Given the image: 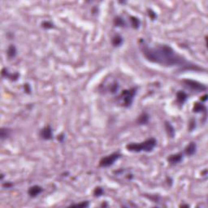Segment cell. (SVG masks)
I'll list each match as a JSON object with an SVG mask.
<instances>
[{
  "label": "cell",
  "mask_w": 208,
  "mask_h": 208,
  "mask_svg": "<svg viewBox=\"0 0 208 208\" xmlns=\"http://www.w3.org/2000/svg\"><path fill=\"white\" fill-rule=\"evenodd\" d=\"M140 49L148 61L166 67H177L182 70H202L197 64L186 60L168 45L150 47L143 39L139 41Z\"/></svg>",
  "instance_id": "cell-1"
},
{
  "label": "cell",
  "mask_w": 208,
  "mask_h": 208,
  "mask_svg": "<svg viewBox=\"0 0 208 208\" xmlns=\"http://www.w3.org/2000/svg\"><path fill=\"white\" fill-rule=\"evenodd\" d=\"M156 145H157V140L154 138H150L141 143L132 142L128 144L126 146V149L131 152H151Z\"/></svg>",
  "instance_id": "cell-2"
},
{
  "label": "cell",
  "mask_w": 208,
  "mask_h": 208,
  "mask_svg": "<svg viewBox=\"0 0 208 208\" xmlns=\"http://www.w3.org/2000/svg\"><path fill=\"white\" fill-rule=\"evenodd\" d=\"M137 91H138V89L136 87L122 91V93L119 97L120 103L124 107H129L133 103L134 98L137 94Z\"/></svg>",
  "instance_id": "cell-3"
},
{
  "label": "cell",
  "mask_w": 208,
  "mask_h": 208,
  "mask_svg": "<svg viewBox=\"0 0 208 208\" xmlns=\"http://www.w3.org/2000/svg\"><path fill=\"white\" fill-rule=\"evenodd\" d=\"M120 156L121 155L120 154V152H114L112 154L103 158L99 162V166L101 168H108L112 166L115 163V161L118 160L120 158Z\"/></svg>",
  "instance_id": "cell-4"
},
{
  "label": "cell",
  "mask_w": 208,
  "mask_h": 208,
  "mask_svg": "<svg viewBox=\"0 0 208 208\" xmlns=\"http://www.w3.org/2000/svg\"><path fill=\"white\" fill-rule=\"evenodd\" d=\"M183 82L187 87L191 89L192 90H195L197 92H202L207 90V86L194 80H184Z\"/></svg>",
  "instance_id": "cell-5"
},
{
  "label": "cell",
  "mask_w": 208,
  "mask_h": 208,
  "mask_svg": "<svg viewBox=\"0 0 208 208\" xmlns=\"http://www.w3.org/2000/svg\"><path fill=\"white\" fill-rule=\"evenodd\" d=\"M41 137L44 140H51L53 138V131L50 125L44 127L41 131Z\"/></svg>",
  "instance_id": "cell-6"
},
{
  "label": "cell",
  "mask_w": 208,
  "mask_h": 208,
  "mask_svg": "<svg viewBox=\"0 0 208 208\" xmlns=\"http://www.w3.org/2000/svg\"><path fill=\"white\" fill-rule=\"evenodd\" d=\"M2 76H3V77H5V78H7V79H10L11 81H13V82H16V81H17L18 80V78H19V73H11L10 72L8 71V69L7 68H3V70H2Z\"/></svg>",
  "instance_id": "cell-7"
},
{
  "label": "cell",
  "mask_w": 208,
  "mask_h": 208,
  "mask_svg": "<svg viewBox=\"0 0 208 208\" xmlns=\"http://www.w3.org/2000/svg\"><path fill=\"white\" fill-rule=\"evenodd\" d=\"M183 160V154L182 153H177V154H174V155H170L168 158V163H170L172 165L177 164V163H180Z\"/></svg>",
  "instance_id": "cell-8"
},
{
  "label": "cell",
  "mask_w": 208,
  "mask_h": 208,
  "mask_svg": "<svg viewBox=\"0 0 208 208\" xmlns=\"http://www.w3.org/2000/svg\"><path fill=\"white\" fill-rule=\"evenodd\" d=\"M43 191V189L39 186H31L30 188L28 189V195L32 198L37 197V195H39L40 194H42Z\"/></svg>",
  "instance_id": "cell-9"
},
{
  "label": "cell",
  "mask_w": 208,
  "mask_h": 208,
  "mask_svg": "<svg viewBox=\"0 0 208 208\" xmlns=\"http://www.w3.org/2000/svg\"><path fill=\"white\" fill-rule=\"evenodd\" d=\"M196 150H197V145L195 142L192 141L185 148V154L189 156H191L196 153Z\"/></svg>",
  "instance_id": "cell-10"
},
{
  "label": "cell",
  "mask_w": 208,
  "mask_h": 208,
  "mask_svg": "<svg viewBox=\"0 0 208 208\" xmlns=\"http://www.w3.org/2000/svg\"><path fill=\"white\" fill-rule=\"evenodd\" d=\"M164 126H165V129H166V132L167 133H168V135L170 138H174L175 134H176V131H175L174 127L172 126V124H171L169 121H165Z\"/></svg>",
  "instance_id": "cell-11"
},
{
  "label": "cell",
  "mask_w": 208,
  "mask_h": 208,
  "mask_svg": "<svg viewBox=\"0 0 208 208\" xmlns=\"http://www.w3.org/2000/svg\"><path fill=\"white\" fill-rule=\"evenodd\" d=\"M188 99V95L184 91H178L177 93V101L180 105H183Z\"/></svg>",
  "instance_id": "cell-12"
},
{
  "label": "cell",
  "mask_w": 208,
  "mask_h": 208,
  "mask_svg": "<svg viewBox=\"0 0 208 208\" xmlns=\"http://www.w3.org/2000/svg\"><path fill=\"white\" fill-rule=\"evenodd\" d=\"M193 111L196 113H207V108H206V107L204 106V104L201 103H196L194 104V108H193Z\"/></svg>",
  "instance_id": "cell-13"
},
{
  "label": "cell",
  "mask_w": 208,
  "mask_h": 208,
  "mask_svg": "<svg viewBox=\"0 0 208 208\" xmlns=\"http://www.w3.org/2000/svg\"><path fill=\"white\" fill-rule=\"evenodd\" d=\"M150 120V115L147 114V113L144 112L142 113L141 115H139V117L138 119V124H148Z\"/></svg>",
  "instance_id": "cell-14"
},
{
  "label": "cell",
  "mask_w": 208,
  "mask_h": 208,
  "mask_svg": "<svg viewBox=\"0 0 208 208\" xmlns=\"http://www.w3.org/2000/svg\"><path fill=\"white\" fill-rule=\"evenodd\" d=\"M7 56H8L9 59L15 58L17 55V50L16 46L14 45L9 46V47L7 48Z\"/></svg>",
  "instance_id": "cell-15"
},
{
  "label": "cell",
  "mask_w": 208,
  "mask_h": 208,
  "mask_svg": "<svg viewBox=\"0 0 208 208\" xmlns=\"http://www.w3.org/2000/svg\"><path fill=\"white\" fill-rule=\"evenodd\" d=\"M114 25L116 27H124L126 26V23L121 16H116L114 20Z\"/></svg>",
  "instance_id": "cell-16"
},
{
  "label": "cell",
  "mask_w": 208,
  "mask_h": 208,
  "mask_svg": "<svg viewBox=\"0 0 208 208\" xmlns=\"http://www.w3.org/2000/svg\"><path fill=\"white\" fill-rule=\"evenodd\" d=\"M123 37L120 35H115L112 39V45L114 46H120L123 43Z\"/></svg>",
  "instance_id": "cell-17"
},
{
  "label": "cell",
  "mask_w": 208,
  "mask_h": 208,
  "mask_svg": "<svg viewBox=\"0 0 208 208\" xmlns=\"http://www.w3.org/2000/svg\"><path fill=\"white\" fill-rule=\"evenodd\" d=\"M130 21H131V25L133 28H138L141 25L140 20L135 16L130 17Z\"/></svg>",
  "instance_id": "cell-18"
},
{
  "label": "cell",
  "mask_w": 208,
  "mask_h": 208,
  "mask_svg": "<svg viewBox=\"0 0 208 208\" xmlns=\"http://www.w3.org/2000/svg\"><path fill=\"white\" fill-rule=\"evenodd\" d=\"M10 135V130L8 129H6V128H2L1 129V131H0V138H1V140L3 141L5 138H7Z\"/></svg>",
  "instance_id": "cell-19"
},
{
  "label": "cell",
  "mask_w": 208,
  "mask_h": 208,
  "mask_svg": "<svg viewBox=\"0 0 208 208\" xmlns=\"http://www.w3.org/2000/svg\"><path fill=\"white\" fill-rule=\"evenodd\" d=\"M103 188H101V187H96V188L94 189V195L95 197H101L102 195L103 194Z\"/></svg>",
  "instance_id": "cell-20"
},
{
  "label": "cell",
  "mask_w": 208,
  "mask_h": 208,
  "mask_svg": "<svg viewBox=\"0 0 208 208\" xmlns=\"http://www.w3.org/2000/svg\"><path fill=\"white\" fill-rule=\"evenodd\" d=\"M42 26L43 28H46V29H51V28H54V25L51 21H43L42 23Z\"/></svg>",
  "instance_id": "cell-21"
},
{
  "label": "cell",
  "mask_w": 208,
  "mask_h": 208,
  "mask_svg": "<svg viewBox=\"0 0 208 208\" xmlns=\"http://www.w3.org/2000/svg\"><path fill=\"white\" fill-rule=\"evenodd\" d=\"M119 90V85L118 83H114L111 85V87L110 88V92L111 94H115Z\"/></svg>",
  "instance_id": "cell-22"
},
{
  "label": "cell",
  "mask_w": 208,
  "mask_h": 208,
  "mask_svg": "<svg viewBox=\"0 0 208 208\" xmlns=\"http://www.w3.org/2000/svg\"><path fill=\"white\" fill-rule=\"evenodd\" d=\"M71 206H76V207H89V203L88 202H82L81 203H76V204H73Z\"/></svg>",
  "instance_id": "cell-23"
},
{
  "label": "cell",
  "mask_w": 208,
  "mask_h": 208,
  "mask_svg": "<svg viewBox=\"0 0 208 208\" xmlns=\"http://www.w3.org/2000/svg\"><path fill=\"white\" fill-rule=\"evenodd\" d=\"M148 15H149V16L151 18L152 20H155V18L157 17V16H156V14H155V11H153L152 10H148Z\"/></svg>",
  "instance_id": "cell-24"
},
{
  "label": "cell",
  "mask_w": 208,
  "mask_h": 208,
  "mask_svg": "<svg viewBox=\"0 0 208 208\" xmlns=\"http://www.w3.org/2000/svg\"><path fill=\"white\" fill-rule=\"evenodd\" d=\"M13 186V184L11 182H5L3 184V187L6 189H11Z\"/></svg>",
  "instance_id": "cell-25"
},
{
  "label": "cell",
  "mask_w": 208,
  "mask_h": 208,
  "mask_svg": "<svg viewBox=\"0 0 208 208\" xmlns=\"http://www.w3.org/2000/svg\"><path fill=\"white\" fill-rule=\"evenodd\" d=\"M24 88H25V91L26 93L30 94V92H31V88H30V85H29L25 84Z\"/></svg>",
  "instance_id": "cell-26"
},
{
  "label": "cell",
  "mask_w": 208,
  "mask_h": 208,
  "mask_svg": "<svg viewBox=\"0 0 208 208\" xmlns=\"http://www.w3.org/2000/svg\"><path fill=\"white\" fill-rule=\"evenodd\" d=\"M189 125H190V128H189V129H190V130H193V129H194V128H195V124H194V120H191V122H190V124H189Z\"/></svg>",
  "instance_id": "cell-27"
},
{
  "label": "cell",
  "mask_w": 208,
  "mask_h": 208,
  "mask_svg": "<svg viewBox=\"0 0 208 208\" xmlns=\"http://www.w3.org/2000/svg\"><path fill=\"white\" fill-rule=\"evenodd\" d=\"M207 95H204L203 97V99H201V100H202V101H206V100H207Z\"/></svg>",
  "instance_id": "cell-28"
},
{
  "label": "cell",
  "mask_w": 208,
  "mask_h": 208,
  "mask_svg": "<svg viewBox=\"0 0 208 208\" xmlns=\"http://www.w3.org/2000/svg\"><path fill=\"white\" fill-rule=\"evenodd\" d=\"M180 207H188L189 205H181Z\"/></svg>",
  "instance_id": "cell-29"
}]
</instances>
